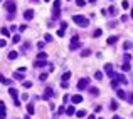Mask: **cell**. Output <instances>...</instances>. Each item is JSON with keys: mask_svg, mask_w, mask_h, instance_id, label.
<instances>
[{"mask_svg": "<svg viewBox=\"0 0 133 119\" xmlns=\"http://www.w3.org/2000/svg\"><path fill=\"white\" fill-rule=\"evenodd\" d=\"M76 5H77V7H84L86 2H84V0H76Z\"/></svg>", "mask_w": 133, "mask_h": 119, "instance_id": "34", "label": "cell"}, {"mask_svg": "<svg viewBox=\"0 0 133 119\" xmlns=\"http://www.w3.org/2000/svg\"><path fill=\"white\" fill-rule=\"evenodd\" d=\"M17 55H19V54H17L15 50H10V52H9V59H10V60H15V59H17Z\"/></svg>", "mask_w": 133, "mask_h": 119, "instance_id": "16", "label": "cell"}, {"mask_svg": "<svg viewBox=\"0 0 133 119\" xmlns=\"http://www.w3.org/2000/svg\"><path fill=\"white\" fill-rule=\"evenodd\" d=\"M27 112H29V114H34V104H32V102L27 104Z\"/></svg>", "mask_w": 133, "mask_h": 119, "instance_id": "25", "label": "cell"}, {"mask_svg": "<svg viewBox=\"0 0 133 119\" xmlns=\"http://www.w3.org/2000/svg\"><path fill=\"white\" fill-rule=\"evenodd\" d=\"M88 55H91V50L89 49H83L81 50V57H88Z\"/></svg>", "mask_w": 133, "mask_h": 119, "instance_id": "18", "label": "cell"}, {"mask_svg": "<svg viewBox=\"0 0 133 119\" xmlns=\"http://www.w3.org/2000/svg\"><path fill=\"white\" fill-rule=\"evenodd\" d=\"M44 39H46V42H51V40H52V35H51V34H46Z\"/></svg>", "mask_w": 133, "mask_h": 119, "instance_id": "40", "label": "cell"}, {"mask_svg": "<svg viewBox=\"0 0 133 119\" xmlns=\"http://www.w3.org/2000/svg\"><path fill=\"white\" fill-rule=\"evenodd\" d=\"M24 18H25V20H32V18H34V10L27 9L25 12H24Z\"/></svg>", "mask_w": 133, "mask_h": 119, "instance_id": "8", "label": "cell"}, {"mask_svg": "<svg viewBox=\"0 0 133 119\" xmlns=\"http://www.w3.org/2000/svg\"><path fill=\"white\" fill-rule=\"evenodd\" d=\"M132 42H125V44H123V49H125V50H130V49H132Z\"/></svg>", "mask_w": 133, "mask_h": 119, "instance_id": "31", "label": "cell"}, {"mask_svg": "<svg viewBox=\"0 0 133 119\" xmlns=\"http://www.w3.org/2000/svg\"><path fill=\"white\" fill-rule=\"evenodd\" d=\"M76 116H77L79 119H81V118H84V116H86V111H83V109H81V111H77V112H76Z\"/></svg>", "mask_w": 133, "mask_h": 119, "instance_id": "29", "label": "cell"}, {"mask_svg": "<svg viewBox=\"0 0 133 119\" xmlns=\"http://www.w3.org/2000/svg\"><path fill=\"white\" fill-rule=\"evenodd\" d=\"M111 77H116V81L121 84H126V77H125L123 74H116V72H111Z\"/></svg>", "mask_w": 133, "mask_h": 119, "instance_id": "7", "label": "cell"}, {"mask_svg": "<svg viewBox=\"0 0 133 119\" xmlns=\"http://www.w3.org/2000/svg\"><path fill=\"white\" fill-rule=\"evenodd\" d=\"M46 79H47V74H40L39 75V81H46Z\"/></svg>", "mask_w": 133, "mask_h": 119, "instance_id": "39", "label": "cell"}, {"mask_svg": "<svg viewBox=\"0 0 133 119\" xmlns=\"http://www.w3.org/2000/svg\"><path fill=\"white\" fill-rule=\"evenodd\" d=\"M59 15H61V0H56L54 2V9H52V17L57 20Z\"/></svg>", "mask_w": 133, "mask_h": 119, "instance_id": "2", "label": "cell"}, {"mask_svg": "<svg viewBox=\"0 0 133 119\" xmlns=\"http://www.w3.org/2000/svg\"><path fill=\"white\" fill-rule=\"evenodd\" d=\"M27 50H29V42L24 44V47H22V52H27Z\"/></svg>", "mask_w": 133, "mask_h": 119, "instance_id": "43", "label": "cell"}, {"mask_svg": "<svg viewBox=\"0 0 133 119\" xmlns=\"http://www.w3.org/2000/svg\"><path fill=\"white\" fill-rule=\"evenodd\" d=\"M37 47H39V50H42V49H44V42H39Z\"/></svg>", "mask_w": 133, "mask_h": 119, "instance_id": "46", "label": "cell"}, {"mask_svg": "<svg viewBox=\"0 0 133 119\" xmlns=\"http://www.w3.org/2000/svg\"><path fill=\"white\" fill-rule=\"evenodd\" d=\"M12 42H14V44H17V42H20V35H14V39H12Z\"/></svg>", "mask_w": 133, "mask_h": 119, "instance_id": "35", "label": "cell"}, {"mask_svg": "<svg viewBox=\"0 0 133 119\" xmlns=\"http://www.w3.org/2000/svg\"><path fill=\"white\" fill-rule=\"evenodd\" d=\"M5 9L9 10L10 14H15V10H17V3H15L14 0H7V2H5Z\"/></svg>", "mask_w": 133, "mask_h": 119, "instance_id": "3", "label": "cell"}, {"mask_svg": "<svg viewBox=\"0 0 133 119\" xmlns=\"http://www.w3.org/2000/svg\"><path fill=\"white\" fill-rule=\"evenodd\" d=\"M79 49V37L74 35L71 39V44H69V50H77Z\"/></svg>", "mask_w": 133, "mask_h": 119, "instance_id": "5", "label": "cell"}, {"mask_svg": "<svg viewBox=\"0 0 133 119\" xmlns=\"http://www.w3.org/2000/svg\"><path fill=\"white\" fill-rule=\"evenodd\" d=\"M2 35L9 37V35H10V30H9V29H7V27H3V29H2Z\"/></svg>", "mask_w": 133, "mask_h": 119, "instance_id": "28", "label": "cell"}, {"mask_svg": "<svg viewBox=\"0 0 133 119\" xmlns=\"http://www.w3.org/2000/svg\"><path fill=\"white\" fill-rule=\"evenodd\" d=\"M116 12H118L116 7H110V14H111V15H116Z\"/></svg>", "mask_w": 133, "mask_h": 119, "instance_id": "36", "label": "cell"}, {"mask_svg": "<svg viewBox=\"0 0 133 119\" xmlns=\"http://www.w3.org/2000/svg\"><path fill=\"white\" fill-rule=\"evenodd\" d=\"M105 72H108V75H111V72H113V64H105Z\"/></svg>", "mask_w": 133, "mask_h": 119, "instance_id": "15", "label": "cell"}, {"mask_svg": "<svg viewBox=\"0 0 133 119\" xmlns=\"http://www.w3.org/2000/svg\"><path fill=\"white\" fill-rule=\"evenodd\" d=\"M128 102L133 104V92H130V96H128Z\"/></svg>", "mask_w": 133, "mask_h": 119, "instance_id": "44", "label": "cell"}, {"mask_svg": "<svg viewBox=\"0 0 133 119\" xmlns=\"http://www.w3.org/2000/svg\"><path fill=\"white\" fill-rule=\"evenodd\" d=\"M46 64H47L46 60H39V59H37V60H36V67H44V65H46Z\"/></svg>", "mask_w": 133, "mask_h": 119, "instance_id": "21", "label": "cell"}, {"mask_svg": "<svg viewBox=\"0 0 133 119\" xmlns=\"http://www.w3.org/2000/svg\"><path fill=\"white\" fill-rule=\"evenodd\" d=\"M0 82L5 84V86H12V81H10V79H7V77H3L2 74H0Z\"/></svg>", "mask_w": 133, "mask_h": 119, "instance_id": "12", "label": "cell"}, {"mask_svg": "<svg viewBox=\"0 0 133 119\" xmlns=\"http://www.w3.org/2000/svg\"><path fill=\"white\" fill-rule=\"evenodd\" d=\"M69 79H71V72H64L62 74V81H64V82H67Z\"/></svg>", "mask_w": 133, "mask_h": 119, "instance_id": "20", "label": "cell"}, {"mask_svg": "<svg viewBox=\"0 0 133 119\" xmlns=\"http://www.w3.org/2000/svg\"><path fill=\"white\" fill-rule=\"evenodd\" d=\"M57 35H59V37H64V30H62V29H59V30H57Z\"/></svg>", "mask_w": 133, "mask_h": 119, "instance_id": "45", "label": "cell"}, {"mask_svg": "<svg viewBox=\"0 0 133 119\" xmlns=\"http://www.w3.org/2000/svg\"><path fill=\"white\" fill-rule=\"evenodd\" d=\"M116 96H118L120 99H126V94H125L123 89H116Z\"/></svg>", "mask_w": 133, "mask_h": 119, "instance_id": "14", "label": "cell"}, {"mask_svg": "<svg viewBox=\"0 0 133 119\" xmlns=\"http://www.w3.org/2000/svg\"><path fill=\"white\" fill-rule=\"evenodd\" d=\"M88 119H96V118L95 116H88Z\"/></svg>", "mask_w": 133, "mask_h": 119, "instance_id": "49", "label": "cell"}, {"mask_svg": "<svg viewBox=\"0 0 133 119\" xmlns=\"http://www.w3.org/2000/svg\"><path fill=\"white\" fill-rule=\"evenodd\" d=\"M132 17H133V10H132Z\"/></svg>", "mask_w": 133, "mask_h": 119, "instance_id": "52", "label": "cell"}, {"mask_svg": "<svg viewBox=\"0 0 133 119\" xmlns=\"http://www.w3.org/2000/svg\"><path fill=\"white\" fill-rule=\"evenodd\" d=\"M73 114H76V111H74V106H67V116H73Z\"/></svg>", "mask_w": 133, "mask_h": 119, "instance_id": "19", "label": "cell"}, {"mask_svg": "<svg viewBox=\"0 0 133 119\" xmlns=\"http://www.w3.org/2000/svg\"><path fill=\"white\" fill-rule=\"evenodd\" d=\"M67 101H71V97L66 94V96H64V104H67Z\"/></svg>", "mask_w": 133, "mask_h": 119, "instance_id": "47", "label": "cell"}, {"mask_svg": "<svg viewBox=\"0 0 133 119\" xmlns=\"http://www.w3.org/2000/svg\"><path fill=\"white\" fill-rule=\"evenodd\" d=\"M101 34H103V30H101V29H96L95 32H93V37H99Z\"/></svg>", "mask_w": 133, "mask_h": 119, "instance_id": "30", "label": "cell"}, {"mask_svg": "<svg viewBox=\"0 0 133 119\" xmlns=\"http://www.w3.org/2000/svg\"><path fill=\"white\" fill-rule=\"evenodd\" d=\"M0 2H2V0H0Z\"/></svg>", "mask_w": 133, "mask_h": 119, "instance_id": "54", "label": "cell"}, {"mask_svg": "<svg viewBox=\"0 0 133 119\" xmlns=\"http://www.w3.org/2000/svg\"><path fill=\"white\" fill-rule=\"evenodd\" d=\"M14 77H15L17 81H24V74H20V72H15L14 74Z\"/></svg>", "mask_w": 133, "mask_h": 119, "instance_id": "24", "label": "cell"}, {"mask_svg": "<svg viewBox=\"0 0 133 119\" xmlns=\"http://www.w3.org/2000/svg\"><path fill=\"white\" fill-rule=\"evenodd\" d=\"M46 2H51V0H46Z\"/></svg>", "mask_w": 133, "mask_h": 119, "instance_id": "53", "label": "cell"}, {"mask_svg": "<svg viewBox=\"0 0 133 119\" xmlns=\"http://www.w3.org/2000/svg\"><path fill=\"white\" fill-rule=\"evenodd\" d=\"M61 29L66 30V29H67V22H61Z\"/></svg>", "mask_w": 133, "mask_h": 119, "instance_id": "42", "label": "cell"}, {"mask_svg": "<svg viewBox=\"0 0 133 119\" xmlns=\"http://www.w3.org/2000/svg\"><path fill=\"white\" fill-rule=\"evenodd\" d=\"M95 2H96V0H89V3H95Z\"/></svg>", "mask_w": 133, "mask_h": 119, "instance_id": "50", "label": "cell"}, {"mask_svg": "<svg viewBox=\"0 0 133 119\" xmlns=\"http://www.w3.org/2000/svg\"><path fill=\"white\" fill-rule=\"evenodd\" d=\"M5 45H7V40H5V39H0V49L5 47Z\"/></svg>", "mask_w": 133, "mask_h": 119, "instance_id": "37", "label": "cell"}, {"mask_svg": "<svg viewBox=\"0 0 133 119\" xmlns=\"http://www.w3.org/2000/svg\"><path fill=\"white\" fill-rule=\"evenodd\" d=\"M73 20H74V24L79 25V27H88V25H89V20L86 17H83V15H74Z\"/></svg>", "mask_w": 133, "mask_h": 119, "instance_id": "1", "label": "cell"}, {"mask_svg": "<svg viewBox=\"0 0 133 119\" xmlns=\"http://www.w3.org/2000/svg\"><path fill=\"white\" fill-rule=\"evenodd\" d=\"M128 5H130V3H128L126 0H123V2H121V9H128Z\"/></svg>", "mask_w": 133, "mask_h": 119, "instance_id": "38", "label": "cell"}, {"mask_svg": "<svg viewBox=\"0 0 133 119\" xmlns=\"http://www.w3.org/2000/svg\"><path fill=\"white\" fill-rule=\"evenodd\" d=\"M25 29H27V25H20V27H19V30H20V32H24Z\"/></svg>", "mask_w": 133, "mask_h": 119, "instance_id": "48", "label": "cell"}, {"mask_svg": "<svg viewBox=\"0 0 133 119\" xmlns=\"http://www.w3.org/2000/svg\"><path fill=\"white\" fill-rule=\"evenodd\" d=\"M130 60H132V55H130V54H125V55H123V62L130 64Z\"/></svg>", "mask_w": 133, "mask_h": 119, "instance_id": "23", "label": "cell"}, {"mask_svg": "<svg viewBox=\"0 0 133 119\" xmlns=\"http://www.w3.org/2000/svg\"><path fill=\"white\" fill-rule=\"evenodd\" d=\"M37 59H39V60H46V59H47V54H46V52H40V50H39Z\"/></svg>", "mask_w": 133, "mask_h": 119, "instance_id": "17", "label": "cell"}, {"mask_svg": "<svg viewBox=\"0 0 133 119\" xmlns=\"http://www.w3.org/2000/svg\"><path fill=\"white\" fill-rule=\"evenodd\" d=\"M113 119H120V116H114V118Z\"/></svg>", "mask_w": 133, "mask_h": 119, "instance_id": "51", "label": "cell"}, {"mask_svg": "<svg viewBox=\"0 0 133 119\" xmlns=\"http://www.w3.org/2000/svg\"><path fill=\"white\" fill-rule=\"evenodd\" d=\"M22 86H24L25 89H29V87H32V82H30V81H24V84H22Z\"/></svg>", "mask_w": 133, "mask_h": 119, "instance_id": "33", "label": "cell"}, {"mask_svg": "<svg viewBox=\"0 0 133 119\" xmlns=\"http://www.w3.org/2000/svg\"><path fill=\"white\" fill-rule=\"evenodd\" d=\"M89 92H91V96H98V94H99V91H98L96 87H89Z\"/></svg>", "mask_w": 133, "mask_h": 119, "instance_id": "27", "label": "cell"}, {"mask_svg": "<svg viewBox=\"0 0 133 119\" xmlns=\"http://www.w3.org/2000/svg\"><path fill=\"white\" fill-rule=\"evenodd\" d=\"M51 97H54V89H52V87H46V91H44V99L47 101Z\"/></svg>", "mask_w": 133, "mask_h": 119, "instance_id": "6", "label": "cell"}, {"mask_svg": "<svg viewBox=\"0 0 133 119\" xmlns=\"http://www.w3.org/2000/svg\"><path fill=\"white\" fill-rule=\"evenodd\" d=\"M84 99H83V96H79V94H76V96H73L71 97V102L73 104H79V102H83Z\"/></svg>", "mask_w": 133, "mask_h": 119, "instance_id": "10", "label": "cell"}, {"mask_svg": "<svg viewBox=\"0 0 133 119\" xmlns=\"http://www.w3.org/2000/svg\"><path fill=\"white\" fill-rule=\"evenodd\" d=\"M88 86H89V79H88V77L79 79V82H77V89H79V91H84V89H88Z\"/></svg>", "mask_w": 133, "mask_h": 119, "instance_id": "4", "label": "cell"}, {"mask_svg": "<svg viewBox=\"0 0 133 119\" xmlns=\"http://www.w3.org/2000/svg\"><path fill=\"white\" fill-rule=\"evenodd\" d=\"M9 94L14 97V99H17V97H19V92H17V89H14V87H10V89H9Z\"/></svg>", "mask_w": 133, "mask_h": 119, "instance_id": "13", "label": "cell"}, {"mask_svg": "<svg viewBox=\"0 0 133 119\" xmlns=\"http://www.w3.org/2000/svg\"><path fill=\"white\" fill-rule=\"evenodd\" d=\"M7 118V112H5V104L3 101H0V119H5Z\"/></svg>", "mask_w": 133, "mask_h": 119, "instance_id": "9", "label": "cell"}, {"mask_svg": "<svg viewBox=\"0 0 133 119\" xmlns=\"http://www.w3.org/2000/svg\"><path fill=\"white\" fill-rule=\"evenodd\" d=\"M110 109H111V111H116V109H118V102H116V101H111V104H110Z\"/></svg>", "mask_w": 133, "mask_h": 119, "instance_id": "22", "label": "cell"}, {"mask_svg": "<svg viewBox=\"0 0 133 119\" xmlns=\"http://www.w3.org/2000/svg\"><path fill=\"white\" fill-rule=\"evenodd\" d=\"M121 71H123V72H128V71H130V64L123 62V65H121Z\"/></svg>", "mask_w": 133, "mask_h": 119, "instance_id": "26", "label": "cell"}, {"mask_svg": "<svg viewBox=\"0 0 133 119\" xmlns=\"http://www.w3.org/2000/svg\"><path fill=\"white\" fill-rule=\"evenodd\" d=\"M116 42H118V35H111L108 39V45H114Z\"/></svg>", "mask_w": 133, "mask_h": 119, "instance_id": "11", "label": "cell"}, {"mask_svg": "<svg viewBox=\"0 0 133 119\" xmlns=\"http://www.w3.org/2000/svg\"><path fill=\"white\" fill-rule=\"evenodd\" d=\"M111 87L113 89H118V81H111Z\"/></svg>", "mask_w": 133, "mask_h": 119, "instance_id": "41", "label": "cell"}, {"mask_svg": "<svg viewBox=\"0 0 133 119\" xmlns=\"http://www.w3.org/2000/svg\"><path fill=\"white\" fill-rule=\"evenodd\" d=\"M95 77L98 79V81H101V79H103V72H99V71H98V72H95Z\"/></svg>", "mask_w": 133, "mask_h": 119, "instance_id": "32", "label": "cell"}]
</instances>
